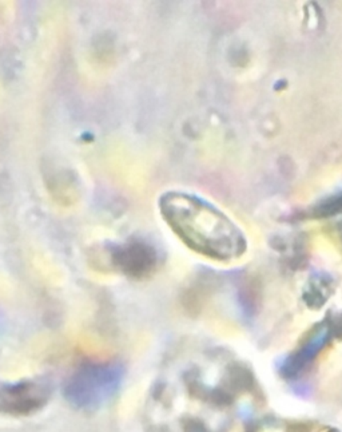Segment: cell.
I'll use <instances>...</instances> for the list:
<instances>
[{
	"label": "cell",
	"instance_id": "obj_3",
	"mask_svg": "<svg viewBox=\"0 0 342 432\" xmlns=\"http://www.w3.org/2000/svg\"><path fill=\"white\" fill-rule=\"evenodd\" d=\"M109 259L116 270L131 277H143L158 264L155 248L145 241L137 240L113 247L109 252Z\"/></svg>",
	"mask_w": 342,
	"mask_h": 432
},
{
	"label": "cell",
	"instance_id": "obj_2",
	"mask_svg": "<svg viewBox=\"0 0 342 432\" xmlns=\"http://www.w3.org/2000/svg\"><path fill=\"white\" fill-rule=\"evenodd\" d=\"M123 375L125 369L118 363H84L67 379L63 395L79 410H97L114 398L123 383Z\"/></svg>",
	"mask_w": 342,
	"mask_h": 432
},
{
	"label": "cell",
	"instance_id": "obj_1",
	"mask_svg": "<svg viewBox=\"0 0 342 432\" xmlns=\"http://www.w3.org/2000/svg\"><path fill=\"white\" fill-rule=\"evenodd\" d=\"M160 210L183 244L199 254L226 261L246 250L242 231L222 210L201 197L167 192L160 200Z\"/></svg>",
	"mask_w": 342,
	"mask_h": 432
},
{
	"label": "cell",
	"instance_id": "obj_5",
	"mask_svg": "<svg viewBox=\"0 0 342 432\" xmlns=\"http://www.w3.org/2000/svg\"><path fill=\"white\" fill-rule=\"evenodd\" d=\"M342 213V192L333 194L327 199L320 201L310 209L309 217L311 218H326L337 216Z\"/></svg>",
	"mask_w": 342,
	"mask_h": 432
},
{
	"label": "cell",
	"instance_id": "obj_4",
	"mask_svg": "<svg viewBox=\"0 0 342 432\" xmlns=\"http://www.w3.org/2000/svg\"><path fill=\"white\" fill-rule=\"evenodd\" d=\"M49 396V387L45 383L6 384L0 388V410L11 414L26 415L45 406Z\"/></svg>",
	"mask_w": 342,
	"mask_h": 432
}]
</instances>
